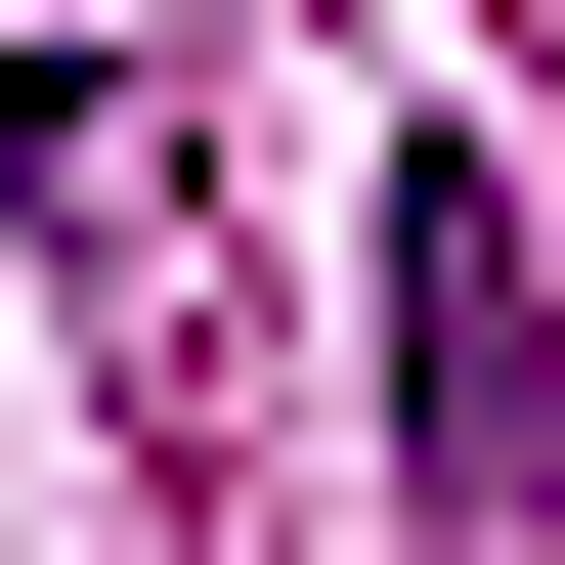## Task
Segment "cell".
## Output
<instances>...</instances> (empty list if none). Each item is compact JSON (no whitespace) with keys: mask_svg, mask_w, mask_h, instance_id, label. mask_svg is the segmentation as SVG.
Here are the masks:
<instances>
[{"mask_svg":"<svg viewBox=\"0 0 565 565\" xmlns=\"http://www.w3.org/2000/svg\"><path fill=\"white\" fill-rule=\"evenodd\" d=\"M0 174H44V262L174 305V0H0Z\"/></svg>","mask_w":565,"mask_h":565,"instance_id":"cell-2","label":"cell"},{"mask_svg":"<svg viewBox=\"0 0 565 565\" xmlns=\"http://www.w3.org/2000/svg\"><path fill=\"white\" fill-rule=\"evenodd\" d=\"M392 479H435V522H565V305H522V174H392Z\"/></svg>","mask_w":565,"mask_h":565,"instance_id":"cell-1","label":"cell"}]
</instances>
